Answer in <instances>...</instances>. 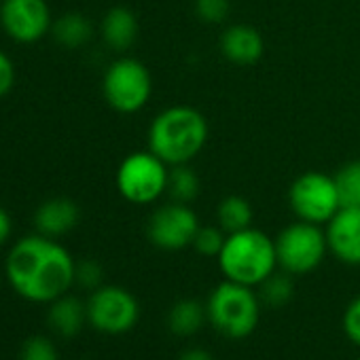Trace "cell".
<instances>
[{
	"label": "cell",
	"mask_w": 360,
	"mask_h": 360,
	"mask_svg": "<svg viewBox=\"0 0 360 360\" xmlns=\"http://www.w3.org/2000/svg\"><path fill=\"white\" fill-rule=\"evenodd\" d=\"M5 276L22 299L49 305L70 292L77 282V261L56 238L37 233L13 244Z\"/></svg>",
	"instance_id": "1"
},
{
	"label": "cell",
	"mask_w": 360,
	"mask_h": 360,
	"mask_svg": "<svg viewBox=\"0 0 360 360\" xmlns=\"http://www.w3.org/2000/svg\"><path fill=\"white\" fill-rule=\"evenodd\" d=\"M210 127L206 117L185 104L161 110L148 125V150L172 165L191 163L206 146Z\"/></svg>",
	"instance_id": "2"
},
{
	"label": "cell",
	"mask_w": 360,
	"mask_h": 360,
	"mask_svg": "<svg viewBox=\"0 0 360 360\" xmlns=\"http://www.w3.org/2000/svg\"><path fill=\"white\" fill-rule=\"evenodd\" d=\"M217 261L225 280L259 288L271 274L278 271L276 240L255 227L227 233L225 246Z\"/></svg>",
	"instance_id": "3"
},
{
	"label": "cell",
	"mask_w": 360,
	"mask_h": 360,
	"mask_svg": "<svg viewBox=\"0 0 360 360\" xmlns=\"http://www.w3.org/2000/svg\"><path fill=\"white\" fill-rule=\"evenodd\" d=\"M261 297L255 288L225 280L206 301L208 322L229 339L250 337L261 320Z\"/></svg>",
	"instance_id": "4"
},
{
	"label": "cell",
	"mask_w": 360,
	"mask_h": 360,
	"mask_svg": "<svg viewBox=\"0 0 360 360\" xmlns=\"http://www.w3.org/2000/svg\"><path fill=\"white\" fill-rule=\"evenodd\" d=\"M169 165L155 153H129L117 167V189L121 198L134 206H150L167 193Z\"/></svg>",
	"instance_id": "5"
},
{
	"label": "cell",
	"mask_w": 360,
	"mask_h": 360,
	"mask_svg": "<svg viewBox=\"0 0 360 360\" xmlns=\"http://www.w3.org/2000/svg\"><path fill=\"white\" fill-rule=\"evenodd\" d=\"M328 252L326 233L320 225L297 221L284 227L276 238L278 267L290 276H305L320 267Z\"/></svg>",
	"instance_id": "6"
},
{
	"label": "cell",
	"mask_w": 360,
	"mask_h": 360,
	"mask_svg": "<svg viewBox=\"0 0 360 360\" xmlns=\"http://www.w3.org/2000/svg\"><path fill=\"white\" fill-rule=\"evenodd\" d=\"M102 91L112 110L134 115L148 104L153 94V77L136 58H119L106 68Z\"/></svg>",
	"instance_id": "7"
},
{
	"label": "cell",
	"mask_w": 360,
	"mask_h": 360,
	"mask_svg": "<svg viewBox=\"0 0 360 360\" xmlns=\"http://www.w3.org/2000/svg\"><path fill=\"white\" fill-rule=\"evenodd\" d=\"M288 204L299 221L326 225L341 208L335 176L316 169L303 172L288 189Z\"/></svg>",
	"instance_id": "8"
},
{
	"label": "cell",
	"mask_w": 360,
	"mask_h": 360,
	"mask_svg": "<svg viewBox=\"0 0 360 360\" xmlns=\"http://www.w3.org/2000/svg\"><path fill=\"white\" fill-rule=\"evenodd\" d=\"M140 320V303L123 286L102 284L87 299V322L102 335L119 337L129 333Z\"/></svg>",
	"instance_id": "9"
},
{
	"label": "cell",
	"mask_w": 360,
	"mask_h": 360,
	"mask_svg": "<svg viewBox=\"0 0 360 360\" xmlns=\"http://www.w3.org/2000/svg\"><path fill=\"white\" fill-rule=\"evenodd\" d=\"M200 227V219L189 204L167 202L150 214L146 223V236L148 242L159 250L176 252L193 246Z\"/></svg>",
	"instance_id": "10"
},
{
	"label": "cell",
	"mask_w": 360,
	"mask_h": 360,
	"mask_svg": "<svg viewBox=\"0 0 360 360\" xmlns=\"http://www.w3.org/2000/svg\"><path fill=\"white\" fill-rule=\"evenodd\" d=\"M0 24L13 41L30 45L51 30L53 20L47 0H3Z\"/></svg>",
	"instance_id": "11"
},
{
	"label": "cell",
	"mask_w": 360,
	"mask_h": 360,
	"mask_svg": "<svg viewBox=\"0 0 360 360\" xmlns=\"http://www.w3.org/2000/svg\"><path fill=\"white\" fill-rule=\"evenodd\" d=\"M328 252L345 263L360 265V208H339V212L326 223Z\"/></svg>",
	"instance_id": "12"
},
{
	"label": "cell",
	"mask_w": 360,
	"mask_h": 360,
	"mask_svg": "<svg viewBox=\"0 0 360 360\" xmlns=\"http://www.w3.org/2000/svg\"><path fill=\"white\" fill-rule=\"evenodd\" d=\"M221 53L238 66L257 64L265 53V41L261 32L246 24H233L221 34Z\"/></svg>",
	"instance_id": "13"
},
{
	"label": "cell",
	"mask_w": 360,
	"mask_h": 360,
	"mask_svg": "<svg viewBox=\"0 0 360 360\" xmlns=\"http://www.w3.org/2000/svg\"><path fill=\"white\" fill-rule=\"evenodd\" d=\"M81 221V210L77 202L68 198H53L39 206L34 214L37 231L47 238H62L70 233Z\"/></svg>",
	"instance_id": "14"
},
{
	"label": "cell",
	"mask_w": 360,
	"mask_h": 360,
	"mask_svg": "<svg viewBox=\"0 0 360 360\" xmlns=\"http://www.w3.org/2000/svg\"><path fill=\"white\" fill-rule=\"evenodd\" d=\"M49 328L62 337V339H72L77 337L87 322V301L83 303L79 297L66 292L60 299L49 303V314H47Z\"/></svg>",
	"instance_id": "15"
},
{
	"label": "cell",
	"mask_w": 360,
	"mask_h": 360,
	"mask_svg": "<svg viewBox=\"0 0 360 360\" xmlns=\"http://www.w3.org/2000/svg\"><path fill=\"white\" fill-rule=\"evenodd\" d=\"M208 322V309L202 301L198 299H180L176 301L167 316H165V324H167V330L176 337H193L198 335L204 324Z\"/></svg>",
	"instance_id": "16"
},
{
	"label": "cell",
	"mask_w": 360,
	"mask_h": 360,
	"mask_svg": "<svg viewBox=\"0 0 360 360\" xmlns=\"http://www.w3.org/2000/svg\"><path fill=\"white\" fill-rule=\"evenodd\" d=\"M102 39L112 51H127L138 39V20L125 7H112L102 20Z\"/></svg>",
	"instance_id": "17"
},
{
	"label": "cell",
	"mask_w": 360,
	"mask_h": 360,
	"mask_svg": "<svg viewBox=\"0 0 360 360\" xmlns=\"http://www.w3.org/2000/svg\"><path fill=\"white\" fill-rule=\"evenodd\" d=\"M252 219H255V210L250 202L240 195H229L221 200L217 206V225L225 233H236L252 227Z\"/></svg>",
	"instance_id": "18"
},
{
	"label": "cell",
	"mask_w": 360,
	"mask_h": 360,
	"mask_svg": "<svg viewBox=\"0 0 360 360\" xmlns=\"http://www.w3.org/2000/svg\"><path fill=\"white\" fill-rule=\"evenodd\" d=\"M51 32L62 47L77 49L91 39V22L81 13H66L53 22Z\"/></svg>",
	"instance_id": "19"
},
{
	"label": "cell",
	"mask_w": 360,
	"mask_h": 360,
	"mask_svg": "<svg viewBox=\"0 0 360 360\" xmlns=\"http://www.w3.org/2000/svg\"><path fill=\"white\" fill-rule=\"evenodd\" d=\"M167 195L172 198V202H180V204H191L200 195V178L189 167V163L169 167Z\"/></svg>",
	"instance_id": "20"
},
{
	"label": "cell",
	"mask_w": 360,
	"mask_h": 360,
	"mask_svg": "<svg viewBox=\"0 0 360 360\" xmlns=\"http://www.w3.org/2000/svg\"><path fill=\"white\" fill-rule=\"evenodd\" d=\"M341 208H360V159L347 161L335 174Z\"/></svg>",
	"instance_id": "21"
},
{
	"label": "cell",
	"mask_w": 360,
	"mask_h": 360,
	"mask_svg": "<svg viewBox=\"0 0 360 360\" xmlns=\"http://www.w3.org/2000/svg\"><path fill=\"white\" fill-rule=\"evenodd\" d=\"M295 286H292V276L286 271H276L271 274L261 286H259V297L261 303L269 307H282L292 299Z\"/></svg>",
	"instance_id": "22"
},
{
	"label": "cell",
	"mask_w": 360,
	"mask_h": 360,
	"mask_svg": "<svg viewBox=\"0 0 360 360\" xmlns=\"http://www.w3.org/2000/svg\"><path fill=\"white\" fill-rule=\"evenodd\" d=\"M225 240H227V233L219 227V225H202L195 233V240H193V248L198 255L202 257H210V259H217L225 246Z\"/></svg>",
	"instance_id": "23"
},
{
	"label": "cell",
	"mask_w": 360,
	"mask_h": 360,
	"mask_svg": "<svg viewBox=\"0 0 360 360\" xmlns=\"http://www.w3.org/2000/svg\"><path fill=\"white\" fill-rule=\"evenodd\" d=\"M20 360H60V352L49 337L32 335L22 343Z\"/></svg>",
	"instance_id": "24"
},
{
	"label": "cell",
	"mask_w": 360,
	"mask_h": 360,
	"mask_svg": "<svg viewBox=\"0 0 360 360\" xmlns=\"http://www.w3.org/2000/svg\"><path fill=\"white\" fill-rule=\"evenodd\" d=\"M231 3L229 0H195V15L210 26L223 24L229 18Z\"/></svg>",
	"instance_id": "25"
},
{
	"label": "cell",
	"mask_w": 360,
	"mask_h": 360,
	"mask_svg": "<svg viewBox=\"0 0 360 360\" xmlns=\"http://www.w3.org/2000/svg\"><path fill=\"white\" fill-rule=\"evenodd\" d=\"M102 265L94 259H85L81 263H77V284H81L83 288L96 290L98 286H102Z\"/></svg>",
	"instance_id": "26"
},
{
	"label": "cell",
	"mask_w": 360,
	"mask_h": 360,
	"mask_svg": "<svg viewBox=\"0 0 360 360\" xmlns=\"http://www.w3.org/2000/svg\"><path fill=\"white\" fill-rule=\"evenodd\" d=\"M343 333L347 335V339L360 347V297H356L343 311Z\"/></svg>",
	"instance_id": "27"
},
{
	"label": "cell",
	"mask_w": 360,
	"mask_h": 360,
	"mask_svg": "<svg viewBox=\"0 0 360 360\" xmlns=\"http://www.w3.org/2000/svg\"><path fill=\"white\" fill-rule=\"evenodd\" d=\"M13 83H15V66L11 58L0 49V98L13 89Z\"/></svg>",
	"instance_id": "28"
},
{
	"label": "cell",
	"mask_w": 360,
	"mask_h": 360,
	"mask_svg": "<svg viewBox=\"0 0 360 360\" xmlns=\"http://www.w3.org/2000/svg\"><path fill=\"white\" fill-rule=\"evenodd\" d=\"M11 231H13L11 217H9V212L3 206H0V246L7 244V240L11 238Z\"/></svg>",
	"instance_id": "29"
},
{
	"label": "cell",
	"mask_w": 360,
	"mask_h": 360,
	"mask_svg": "<svg viewBox=\"0 0 360 360\" xmlns=\"http://www.w3.org/2000/svg\"><path fill=\"white\" fill-rule=\"evenodd\" d=\"M178 360H214L210 352H206L204 347H191L187 352H183L178 356Z\"/></svg>",
	"instance_id": "30"
},
{
	"label": "cell",
	"mask_w": 360,
	"mask_h": 360,
	"mask_svg": "<svg viewBox=\"0 0 360 360\" xmlns=\"http://www.w3.org/2000/svg\"><path fill=\"white\" fill-rule=\"evenodd\" d=\"M79 360H91V358H79Z\"/></svg>",
	"instance_id": "31"
},
{
	"label": "cell",
	"mask_w": 360,
	"mask_h": 360,
	"mask_svg": "<svg viewBox=\"0 0 360 360\" xmlns=\"http://www.w3.org/2000/svg\"><path fill=\"white\" fill-rule=\"evenodd\" d=\"M356 360H360V356H358V358H356Z\"/></svg>",
	"instance_id": "32"
}]
</instances>
